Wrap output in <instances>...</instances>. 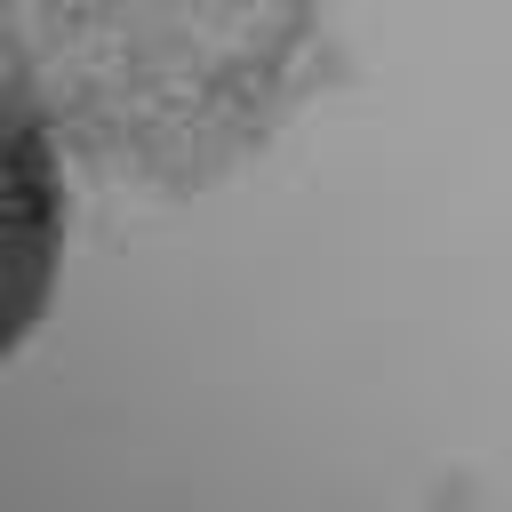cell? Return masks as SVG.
I'll list each match as a JSON object with an SVG mask.
<instances>
[{"label":"cell","instance_id":"cell-1","mask_svg":"<svg viewBox=\"0 0 512 512\" xmlns=\"http://www.w3.org/2000/svg\"><path fill=\"white\" fill-rule=\"evenodd\" d=\"M336 0H0V80L136 192H208L328 72Z\"/></svg>","mask_w":512,"mask_h":512},{"label":"cell","instance_id":"cell-2","mask_svg":"<svg viewBox=\"0 0 512 512\" xmlns=\"http://www.w3.org/2000/svg\"><path fill=\"white\" fill-rule=\"evenodd\" d=\"M64 256V160L32 104L0 80V360L48 312Z\"/></svg>","mask_w":512,"mask_h":512}]
</instances>
